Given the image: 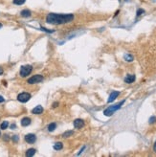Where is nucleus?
Masks as SVG:
<instances>
[{"label":"nucleus","mask_w":156,"mask_h":157,"mask_svg":"<svg viewBox=\"0 0 156 157\" xmlns=\"http://www.w3.org/2000/svg\"><path fill=\"white\" fill-rule=\"evenodd\" d=\"M33 113L34 114H41L42 112H43V107L41 106V105H37V106H36L34 109H33Z\"/></svg>","instance_id":"10"},{"label":"nucleus","mask_w":156,"mask_h":157,"mask_svg":"<svg viewBox=\"0 0 156 157\" xmlns=\"http://www.w3.org/2000/svg\"><path fill=\"white\" fill-rule=\"evenodd\" d=\"M74 14L72 13H49L46 17V22L53 25H60L73 21Z\"/></svg>","instance_id":"1"},{"label":"nucleus","mask_w":156,"mask_h":157,"mask_svg":"<svg viewBox=\"0 0 156 157\" xmlns=\"http://www.w3.org/2000/svg\"><path fill=\"white\" fill-rule=\"evenodd\" d=\"M26 0H14V3L16 4V5H22L25 3Z\"/></svg>","instance_id":"19"},{"label":"nucleus","mask_w":156,"mask_h":157,"mask_svg":"<svg viewBox=\"0 0 156 157\" xmlns=\"http://www.w3.org/2000/svg\"><path fill=\"white\" fill-rule=\"evenodd\" d=\"M30 124H31V119L28 118V117L23 118L22 121H21V125H22L23 126H29Z\"/></svg>","instance_id":"11"},{"label":"nucleus","mask_w":156,"mask_h":157,"mask_svg":"<svg viewBox=\"0 0 156 157\" xmlns=\"http://www.w3.org/2000/svg\"><path fill=\"white\" fill-rule=\"evenodd\" d=\"M33 70V67L31 65H24L20 68V76L21 77H27L31 74Z\"/></svg>","instance_id":"3"},{"label":"nucleus","mask_w":156,"mask_h":157,"mask_svg":"<svg viewBox=\"0 0 156 157\" xmlns=\"http://www.w3.org/2000/svg\"><path fill=\"white\" fill-rule=\"evenodd\" d=\"M135 81V76L134 75H127L124 79V82L126 83H132Z\"/></svg>","instance_id":"9"},{"label":"nucleus","mask_w":156,"mask_h":157,"mask_svg":"<svg viewBox=\"0 0 156 157\" xmlns=\"http://www.w3.org/2000/svg\"><path fill=\"white\" fill-rule=\"evenodd\" d=\"M35 153H36V149H35V148H29V149L27 150V152H26V156L31 157V156H34Z\"/></svg>","instance_id":"13"},{"label":"nucleus","mask_w":156,"mask_h":157,"mask_svg":"<svg viewBox=\"0 0 156 157\" xmlns=\"http://www.w3.org/2000/svg\"><path fill=\"white\" fill-rule=\"evenodd\" d=\"M36 140H37V137H36L35 134H33V133H29V134H27V135L25 136V141L27 143H29V144L35 143Z\"/></svg>","instance_id":"6"},{"label":"nucleus","mask_w":156,"mask_h":157,"mask_svg":"<svg viewBox=\"0 0 156 157\" xmlns=\"http://www.w3.org/2000/svg\"><path fill=\"white\" fill-rule=\"evenodd\" d=\"M8 126H9V123H8L7 121H5V122H3V123L1 124L0 127H1V129H6V128L8 127Z\"/></svg>","instance_id":"18"},{"label":"nucleus","mask_w":156,"mask_h":157,"mask_svg":"<svg viewBox=\"0 0 156 157\" xmlns=\"http://www.w3.org/2000/svg\"><path fill=\"white\" fill-rule=\"evenodd\" d=\"M144 13H145V11H144L143 9H138V10H137V13H136V14H137V16H139V15L143 14Z\"/></svg>","instance_id":"20"},{"label":"nucleus","mask_w":156,"mask_h":157,"mask_svg":"<svg viewBox=\"0 0 156 157\" xmlns=\"http://www.w3.org/2000/svg\"><path fill=\"white\" fill-rule=\"evenodd\" d=\"M124 101H122L121 103H119L115 105H111V106L107 107L105 111H103V114H105L106 116H111L113 113H115V111H117L118 109L121 108V106L124 104Z\"/></svg>","instance_id":"2"},{"label":"nucleus","mask_w":156,"mask_h":157,"mask_svg":"<svg viewBox=\"0 0 156 157\" xmlns=\"http://www.w3.org/2000/svg\"><path fill=\"white\" fill-rule=\"evenodd\" d=\"M21 15L23 17H29V16H31V11H29V10H23L21 12Z\"/></svg>","instance_id":"12"},{"label":"nucleus","mask_w":156,"mask_h":157,"mask_svg":"<svg viewBox=\"0 0 156 157\" xmlns=\"http://www.w3.org/2000/svg\"><path fill=\"white\" fill-rule=\"evenodd\" d=\"M62 148H63V145H62V143H60V142H58V143H56V144L54 145V148H55L56 150H60V149H62Z\"/></svg>","instance_id":"14"},{"label":"nucleus","mask_w":156,"mask_h":157,"mask_svg":"<svg viewBox=\"0 0 156 157\" xmlns=\"http://www.w3.org/2000/svg\"><path fill=\"white\" fill-rule=\"evenodd\" d=\"M73 134H74V131H73V130H68V131H66V132H64V133L62 134V137H63V138H67V137L72 136Z\"/></svg>","instance_id":"15"},{"label":"nucleus","mask_w":156,"mask_h":157,"mask_svg":"<svg viewBox=\"0 0 156 157\" xmlns=\"http://www.w3.org/2000/svg\"><path fill=\"white\" fill-rule=\"evenodd\" d=\"M41 30H43V31H45V32H48V33H53V32H54V31H50V30H47L46 28H43V27L41 28Z\"/></svg>","instance_id":"22"},{"label":"nucleus","mask_w":156,"mask_h":157,"mask_svg":"<svg viewBox=\"0 0 156 157\" xmlns=\"http://www.w3.org/2000/svg\"><path fill=\"white\" fill-rule=\"evenodd\" d=\"M5 100H4V98L2 97V96H0V103H3Z\"/></svg>","instance_id":"23"},{"label":"nucleus","mask_w":156,"mask_h":157,"mask_svg":"<svg viewBox=\"0 0 156 157\" xmlns=\"http://www.w3.org/2000/svg\"><path fill=\"white\" fill-rule=\"evenodd\" d=\"M0 135H1V134H0Z\"/></svg>","instance_id":"29"},{"label":"nucleus","mask_w":156,"mask_h":157,"mask_svg":"<svg viewBox=\"0 0 156 157\" xmlns=\"http://www.w3.org/2000/svg\"><path fill=\"white\" fill-rule=\"evenodd\" d=\"M30 99H31V94H29V93H27V92L20 93V94L17 96V100H18L20 103H26V102H28Z\"/></svg>","instance_id":"4"},{"label":"nucleus","mask_w":156,"mask_h":157,"mask_svg":"<svg viewBox=\"0 0 156 157\" xmlns=\"http://www.w3.org/2000/svg\"><path fill=\"white\" fill-rule=\"evenodd\" d=\"M56 127H57V125L55 124V123H52V124H50L49 126H48V130L49 131H54L55 129H56Z\"/></svg>","instance_id":"16"},{"label":"nucleus","mask_w":156,"mask_h":157,"mask_svg":"<svg viewBox=\"0 0 156 157\" xmlns=\"http://www.w3.org/2000/svg\"><path fill=\"white\" fill-rule=\"evenodd\" d=\"M43 81V77L41 75H36V76H33L32 78H30L28 80V83L30 84H36V83H39Z\"/></svg>","instance_id":"5"},{"label":"nucleus","mask_w":156,"mask_h":157,"mask_svg":"<svg viewBox=\"0 0 156 157\" xmlns=\"http://www.w3.org/2000/svg\"><path fill=\"white\" fill-rule=\"evenodd\" d=\"M153 149H154V151L156 152V142H155V144H154V147H153Z\"/></svg>","instance_id":"26"},{"label":"nucleus","mask_w":156,"mask_h":157,"mask_svg":"<svg viewBox=\"0 0 156 157\" xmlns=\"http://www.w3.org/2000/svg\"><path fill=\"white\" fill-rule=\"evenodd\" d=\"M156 122V117H151L150 119H149V124H153V123H155Z\"/></svg>","instance_id":"21"},{"label":"nucleus","mask_w":156,"mask_h":157,"mask_svg":"<svg viewBox=\"0 0 156 157\" xmlns=\"http://www.w3.org/2000/svg\"><path fill=\"white\" fill-rule=\"evenodd\" d=\"M2 74H3V69L0 67V75H2Z\"/></svg>","instance_id":"25"},{"label":"nucleus","mask_w":156,"mask_h":157,"mask_svg":"<svg viewBox=\"0 0 156 157\" xmlns=\"http://www.w3.org/2000/svg\"><path fill=\"white\" fill-rule=\"evenodd\" d=\"M1 27H2V24H1V23H0V28H1Z\"/></svg>","instance_id":"28"},{"label":"nucleus","mask_w":156,"mask_h":157,"mask_svg":"<svg viewBox=\"0 0 156 157\" xmlns=\"http://www.w3.org/2000/svg\"><path fill=\"white\" fill-rule=\"evenodd\" d=\"M124 59L126 61H132L133 60V57L131 55H129V54H125L124 55Z\"/></svg>","instance_id":"17"},{"label":"nucleus","mask_w":156,"mask_h":157,"mask_svg":"<svg viewBox=\"0 0 156 157\" xmlns=\"http://www.w3.org/2000/svg\"><path fill=\"white\" fill-rule=\"evenodd\" d=\"M58 104H59L58 103H54V105H53V107H57V106H58Z\"/></svg>","instance_id":"27"},{"label":"nucleus","mask_w":156,"mask_h":157,"mask_svg":"<svg viewBox=\"0 0 156 157\" xmlns=\"http://www.w3.org/2000/svg\"><path fill=\"white\" fill-rule=\"evenodd\" d=\"M119 95H120V92H118V91H113V92L110 94V96H109L107 102H108V103H112V102H114V101L116 100V98H118Z\"/></svg>","instance_id":"8"},{"label":"nucleus","mask_w":156,"mask_h":157,"mask_svg":"<svg viewBox=\"0 0 156 157\" xmlns=\"http://www.w3.org/2000/svg\"><path fill=\"white\" fill-rule=\"evenodd\" d=\"M83 126H84V122L82 119H76L74 121V126L76 128H82Z\"/></svg>","instance_id":"7"},{"label":"nucleus","mask_w":156,"mask_h":157,"mask_svg":"<svg viewBox=\"0 0 156 157\" xmlns=\"http://www.w3.org/2000/svg\"><path fill=\"white\" fill-rule=\"evenodd\" d=\"M17 140H18V137H17L16 135H15V136H14V142H16Z\"/></svg>","instance_id":"24"}]
</instances>
